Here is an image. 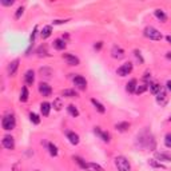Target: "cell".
Here are the masks:
<instances>
[{"instance_id":"6da1fadb","label":"cell","mask_w":171,"mask_h":171,"mask_svg":"<svg viewBox=\"0 0 171 171\" xmlns=\"http://www.w3.org/2000/svg\"><path fill=\"white\" fill-rule=\"evenodd\" d=\"M143 34H144L146 38H148V39H151V40H160V39H162V32L158 31V29L155 28V27H153V26L146 27Z\"/></svg>"},{"instance_id":"7a4b0ae2","label":"cell","mask_w":171,"mask_h":171,"mask_svg":"<svg viewBox=\"0 0 171 171\" xmlns=\"http://www.w3.org/2000/svg\"><path fill=\"white\" fill-rule=\"evenodd\" d=\"M115 166H117L118 171H131V164H130L128 159L124 157L115 158Z\"/></svg>"},{"instance_id":"3957f363","label":"cell","mask_w":171,"mask_h":171,"mask_svg":"<svg viewBox=\"0 0 171 171\" xmlns=\"http://www.w3.org/2000/svg\"><path fill=\"white\" fill-rule=\"evenodd\" d=\"M15 126H16V120H15V117L13 115H6L3 119H2V127L4 130H7V131H9V130H13Z\"/></svg>"},{"instance_id":"277c9868","label":"cell","mask_w":171,"mask_h":171,"mask_svg":"<svg viewBox=\"0 0 171 171\" xmlns=\"http://www.w3.org/2000/svg\"><path fill=\"white\" fill-rule=\"evenodd\" d=\"M132 71V63L131 62H127L122 64L118 70H117V74L119 75V76H127V75Z\"/></svg>"},{"instance_id":"5b68a950","label":"cell","mask_w":171,"mask_h":171,"mask_svg":"<svg viewBox=\"0 0 171 171\" xmlns=\"http://www.w3.org/2000/svg\"><path fill=\"white\" fill-rule=\"evenodd\" d=\"M167 102H168V96H167V94H166V90L162 87L160 91L157 94V103L163 107V106L167 104Z\"/></svg>"},{"instance_id":"8992f818","label":"cell","mask_w":171,"mask_h":171,"mask_svg":"<svg viewBox=\"0 0 171 171\" xmlns=\"http://www.w3.org/2000/svg\"><path fill=\"white\" fill-rule=\"evenodd\" d=\"M39 92L42 94L43 96H49V95L52 94V88L48 83L42 82V83H39Z\"/></svg>"},{"instance_id":"52a82bcc","label":"cell","mask_w":171,"mask_h":171,"mask_svg":"<svg viewBox=\"0 0 171 171\" xmlns=\"http://www.w3.org/2000/svg\"><path fill=\"white\" fill-rule=\"evenodd\" d=\"M2 143L7 150H13L15 148V139H13V137H11V135H6V137L3 138Z\"/></svg>"},{"instance_id":"ba28073f","label":"cell","mask_w":171,"mask_h":171,"mask_svg":"<svg viewBox=\"0 0 171 171\" xmlns=\"http://www.w3.org/2000/svg\"><path fill=\"white\" fill-rule=\"evenodd\" d=\"M74 83L80 90H86V88H87V80H86L83 76H80V75H76V76L74 78Z\"/></svg>"},{"instance_id":"9c48e42d","label":"cell","mask_w":171,"mask_h":171,"mask_svg":"<svg viewBox=\"0 0 171 171\" xmlns=\"http://www.w3.org/2000/svg\"><path fill=\"white\" fill-rule=\"evenodd\" d=\"M94 132L98 135V137L100 138L103 140V142H110V140H111V137H110V134L108 132H106V131H102V130H100V127H95L94 128Z\"/></svg>"},{"instance_id":"30bf717a","label":"cell","mask_w":171,"mask_h":171,"mask_svg":"<svg viewBox=\"0 0 171 171\" xmlns=\"http://www.w3.org/2000/svg\"><path fill=\"white\" fill-rule=\"evenodd\" d=\"M63 59L67 60L70 66H79V59L72 54H63Z\"/></svg>"},{"instance_id":"8fae6325","label":"cell","mask_w":171,"mask_h":171,"mask_svg":"<svg viewBox=\"0 0 171 171\" xmlns=\"http://www.w3.org/2000/svg\"><path fill=\"white\" fill-rule=\"evenodd\" d=\"M124 51L120 47H118V46H114L112 47V49H111V56L114 58V59H123L124 58Z\"/></svg>"},{"instance_id":"7c38bea8","label":"cell","mask_w":171,"mask_h":171,"mask_svg":"<svg viewBox=\"0 0 171 171\" xmlns=\"http://www.w3.org/2000/svg\"><path fill=\"white\" fill-rule=\"evenodd\" d=\"M24 82H26L27 86H32L34 82H35V72L32 71V70H28V71L26 72V75H24Z\"/></svg>"},{"instance_id":"4fadbf2b","label":"cell","mask_w":171,"mask_h":171,"mask_svg":"<svg viewBox=\"0 0 171 171\" xmlns=\"http://www.w3.org/2000/svg\"><path fill=\"white\" fill-rule=\"evenodd\" d=\"M137 87H138V80L137 79H131L127 84H126V91L130 92V94H132V92L137 91Z\"/></svg>"},{"instance_id":"5bb4252c","label":"cell","mask_w":171,"mask_h":171,"mask_svg":"<svg viewBox=\"0 0 171 171\" xmlns=\"http://www.w3.org/2000/svg\"><path fill=\"white\" fill-rule=\"evenodd\" d=\"M18 68H19V59H15L13 62L9 63V66H8V74L11 75V76H13V75L16 74Z\"/></svg>"},{"instance_id":"9a60e30c","label":"cell","mask_w":171,"mask_h":171,"mask_svg":"<svg viewBox=\"0 0 171 171\" xmlns=\"http://www.w3.org/2000/svg\"><path fill=\"white\" fill-rule=\"evenodd\" d=\"M155 158L159 159L160 162H171V155L166 153H155Z\"/></svg>"},{"instance_id":"2e32d148","label":"cell","mask_w":171,"mask_h":171,"mask_svg":"<svg viewBox=\"0 0 171 171\" xmlns=\"http://www.w3.org/2000/svg\"><path fill=\"white\" fill-rule=\"evenodd\" d=\"M66 42H64L63 39H56V40H54V48L55 49H58V51H62V49L66 48Z\"/></svg>"},{"instance_id":"e0dca14e","label":"cell","mask_w":171,"mask_h":171,"mask_svg":"<svg viewBox=\"0 0 171 171\" xmlns=\"http://www.w3.org/2000/svg\"><path fill=\"white\" fill-rule=\"evenodd\" d=\"M49 110H51V104H49L48 102H44L40 104V111H42L43 117H48L49 115Z\"/></svg>"},{"instance_id":"ac0fdd59","label":"cell","mask_w":171,"mask_h":171,"mask_svg":"<svg viewBox=\"0 0 171 171\" xmlns=\"http://www.w3.org/2000/svg\"><path fill=\"white\" fill-rule=\"evenodd\" d=\"M67 138H68V140H70V143H71V144H78L79 143V135L72 132V131L67 132Z\"/></svg>"},{"instance_id":"d6986e66","label":"cell","mask_w":171,"mask_h":171,"mask_svg":"<svg viewBox=\"0 0 171 171\" xmlns=\"http://www.w3.org/2000/svg\"><path fill=\"white\" fill-rule=\"evenodd\" d=\"M51 34H52V27L46 26L42 29V32H40V36H42V39H47V38L51 36Z\"/></svg>"},{"instance_id":"ffe728a7","label":"cell","mask_w":171,"mask_h":171,"mask_svg":"<svg viewBox=\"0 0 171 171\" xmlns=\"http://www.w3.org/2000/svg\"><path fill=\"white\" fill-rule=\"evenodd\" d=\"M91 103L95 106V108H96V110H98V111H99L100 114H104V112H106V108H104V106H103L102 103H100V102H98V100L95 99V98H92V99H91Z\"/></svg>"},{"instance_id":"44dd1931","label":"cell","mask_w":171,"mask_h":171,"mask_svg":"<svg viewBox=\"0 0 171 171\" xmlns=\"http://www.w3.org/2000/svg\"><path fill=\"white\" fill-rule=\"evenodd\" d=\"M155 16H157V19L160 20L162 23H164L166 20H167V15H166L164 11H162V9H155Z\"/></svg>"},{"instance_id":"7402d4cb","label":"cell","mask_w":171,"mask_h":171,"mask_svg":"<svg viewBox=\"0 0 171 171\" xmlns=\"http://www.w3.org/2000/svg\"><path fill=\"white\" fill-rule=\"evenodd\" d=\"M115 128H117L118 131H120V132H124V131H127V130L130 128V123H127V122L118 123V124H115Z\"/></svg>"},{"instance_id":"603a6c76","label":"cell","mask_w":171,"mask_h":171,"mask_svg":"<svg viewBox=\"0 0 171 171\" xmlns=\"http://www.w3.org/2000/svg\"><path fill=\"white\" fill-rule=\"evenodd\" d=\"M72 159H74L75 162H76L83 170H87V168H88V163H86V160H84L83 158H80V157H72Z\"/></svg>"},{"instance_id":"cb8c5ba5","label":"cell","mask_w":171,"mask_h":171,"mask_svg":"<svg viewBox=\"0 0 171 171\" xmlns=\"http://www.w3.org/2000/svg\"><path fill=\"white\" fill-rule=\"evenodd\" d=\"M67 111H68V114L71 115V117H74V118H78V117H79V111H78L76 106L70 104L68 107H67Z\"/></svg>"},{"instance_id":"d4e9b609","label":"cell","mask_w":171,"mask_h":171,"mask_svg":"<svg viewBox=\"0 0 171 171\" xmlns=\"http://www.w3.org/2000/svg\"><path fill=\"white\" fill-rule=\"evenodd\" d=\"M148 88H150V91H151V94H154V95H157L159 91H160V86L158 84V83H155V82H153V83H150L148 84Z\"/></svg>"},{"instance_id":"484cf974","label":"cell","mask_w":171,"mask_h":171,"mask_svg":"<svg viewBox=\"0 0 171 171\" xmlns=\"http://www.w3.org/2000/svg\"><path fill=\"white\" fill-rule=\"evenodd\" d=\"M62 95H63V96H66V98H76L78 92L75 91V90H63Z\"/></svg>"},{"instance_id":"4316f807","label":"cell","mask_w":171,"mask_h":171,"mask_svg":"<svg viewBox=\"0 0 171 171\" xmlns=\"http://www.w3.org/2000/svg\"><path fill=\"white\" fill-rule=\"evenodd\" d=\"M28 96H29V94H28L27 87H23V88H22V92H20V102H23V103L27 102Z\"/></svg>"},{"instance_id":"83f0119b","label":"cell","mask_w":171,"mask_h":171,"mask_svg":"<svg viewBox=\"0 0 171 171\" xmlns=\"http://www.w3.org/2000/svg\"><path fill=\"white\" fill-rule=\"evenodd\" d=\"M147 90H148V84H147V83H143V84L138 86V87H137V91H135V92H137L138 95H140V94L146 92V91H147Z\"/></svg>"},{"instance_id":"f1b7e54d","label":"cell","mask_w":171,"mask_h":171,"mask_svg":"<svg viewBox=\"0 0 171 171\" xmlns=\"http://www.w3.org/2000/svg\"><path fill=\"white\" fill-rule=\"evenodd\" d=\"M52 106H54V108H55V110H58V111H60V110H62V107H63V102H62V99H60V98H56V99L54 100Z\"/></svg>"},{"instance_id":"f546056e","label":"cell","mask_w":171,"mask_h":171,"mask_svg":"<svg viewBox=\"0 0 171 171\" xmlns=\"http://www.w3.org/2000/svg\"><path fill=\"white\" fill-rule=\"evenodd\" d=\"M48 151H49V154H51L52 157H56V155H58V147L54 143H48Z\"/></svg>"},{"instance_id":"4dcf8cb0","label":"cell","mask_w":171,"mask_h":171,"mask_svg":"<svg viewBox=\"0 0 171 171\" xmlns=\"http://www.w3.org/2000/svg\"><path fill=\"white\" fill-rule=\"evenodd\" d=\"M40 74H42V76H46V78H49L52 75V70L51 68H40Z\"/></svg>"},{"instance_id":"1f68e13d","label":"cell","mask_w":171,"mask_h":171,"mask_svg":"<svg viewBox=\"0 0 171 171\" xmlns=\"http://www.w3.org/2000/svg\"><path fill=\"white\" fill-rule=\"evenodd\" d=\"M148 164L151 166V167H155V168H164V166L162 163H158L155 159H150L148 160Z\"/></svg>"},{"instance_id":"d6a6232c","label":"cell","mask_w":171,"mask_h":171,"mask_svg":"<svg viewBox=\"0 0 171 171\" xmlns=\"http://www.w3.org/2000/svg\"><path fill=\"white\" fill-rule=\"evenodd\" d=\"M29 120L34 123V124H39L40 123V118H39V115H36L35 112H31L29 114Z\"/></svg>"},{"instance_id":"836d02e7","label":"cell","mask_w":171,"mask_h":171,"mask_svg":"<svg viewBox=\"0 0 171 171\" xmlns=\"http://www.w3.org/2000/svg\"><path fill=\"white\" fill-rule=\"evenodd\" d=\"M164 144H166V147H167V148H171V132L166 134V137H164Z\"/></svg>"},{"instance_id":"e575fe53","label":"cell","mask_w":171,"mask_h":171,"mask_svg":"<svg viewBox=\"0 0 171 171\" xmlns=\"http://www.w3.org/2000/svg\"><path fill=\"white\" fill-rule=\"evenodd\" d=\"M88 167H90V168H94L95 171H104L103 167H100V166L96 164V163H88Z\"/></svg>"},{"instance_id":"d590c367","label":"cell","mask_w":171,"mask_h":171,"mask_svg":"<svg viewBox=\"0 0 171 171\" xmlns=\"http://www.w3.org/2000/svg\"><path fill=\"white\" fill-rule=\"evenodd\" d=\"M23 12H24V7H19L18 11H16V13H15V19H19V18L23 15Z\"/></svg>"},{"instance_id":"8d00e7d4","label":"cell","mask_w":171,"mask_h":171,"mask_svg":"<svg viewBox=\"0 0 171 171\" xmlns=\"http://www.w3.org/2000/svg\"><path fill=\"white\" fill-rule=\"evenodd\" d=\"M36 32H38V27H35L32 34H31V38H29V42H31V44L35 43V36H36Z\"/></svg>"},{"instance_id":"74e56055","label":"cell","mask_w":171,"mask_h":171,"mask_svg":"<svg viewBox=\"0 0 171 171\" xmlns=\"http://www.w3.org/2000/svg\"><path fill=\"white\" fill-rule=\"evenodd\" d=\"M38 54H39V56H46V55H47L46 47H40V48L38 49Z\"/></svg>"},{"instance_id":"f35d334b","label":"cell","mask_w":171,"mask_h":171,"mask_svg":"<svg viewBox=\"0 0 171 171\" xmlns=\"http://www.w3.org/2000/svg\"><path fill=\"white\" fill-rule=\"evenodd\" d=\"M0 3H2L3 6H6V7H9V6H12V4H13V0H11V2H7V0H2Z\"/></svg>"},{"instance_id":"ab89813d","label":"cell","mask_w":171,"mask_h":171,"mask_svg":"<svg viewBox=\"0 0 171 171\" xmlns=\"http://www.w3.org/2000/svg\"><path fill=\"white\" fill-rule=\"evenodd\" d=\"M67 23V20H54V24H63Z\"/></svg>"},{"instance_id":"60d3db41","label":"cell","mask_w":171,"mask_h":171,"mask_svg":"<svg viewBox=\"0 0 171 171\" xmlns=\"http://www.w3.org/2000/svg\"><path fill=\"white\" fill-rule=\"evenodd\" d=\"M148 79H151V75H150V72H146L143 76V80H148Z\"/></svg>"},{"instance_id":"b9f144b4","label":"cell","mask_w":171,"mask_h":171,"mask_svg":"<svg viewBox=\"0 0 171 171\" xmlns=\"http://www.w3.org/2000/svg\"><path fill=\"white\" fill-rule=\"evenodd\" d=\"M166 88L171 92V80H167V83H166Z\"/></svg>"},{"instance_id":"7bdbcfd3","label":"cell","mask_w":171,"mask_h":171,"mask_svg":"<svg viewBox=\"0 0 171 171\" xmlns=\"http://www.w3.org/2000/svg\"><path fill=\"white\" fill-rule=\"evenodd\" d=\"M102 46H103V43H102V42H98V44H95V48L100 49V48H102Z\"/></svg>"},{"instance_id":"ee69618b","label":"cell","mask_w":171,"mask_h":171,"mask_svg":"<svg viewBox=\"0 0 171 171\" xmlns=\"http://www.w3.org/2000/svg\"><path fill=\"white\" fill-rule=\"evenodd\" d=\"M166 58L171 60V52H167V54H166Z\"/></svg>"},{"instance_id":"f6af8a7d","label":"cell","mask_w":171,"mask_h":171,"mask_svg":"<svg viewBox=\"0 0 171 171\" xmlns=\"http://www.w3.org/2000/svg\"><path fill=\"white\" fill-rule=\"evenodd\" d=\"M166 39H167V42L171 44V35H168V36H166Z\"/></svg>"},{"instance_id":"bcb514c9","label":"cell","mask_w":171,"mask_h":171,"mask_svg":"<svg viewBox=\"0 0 171 171\" xmlns=\"http://www.w3.org/2000/svg\"><path fill=\"white\" fill-rule=\"evenodd\" d=\"M168 120H170V122H171V117H170V118H168Z\"/></svg>"}]
</instances>
